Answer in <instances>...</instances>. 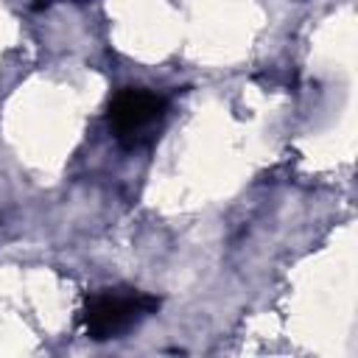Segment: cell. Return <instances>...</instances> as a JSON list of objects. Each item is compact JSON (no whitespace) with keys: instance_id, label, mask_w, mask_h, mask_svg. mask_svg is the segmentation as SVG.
Returning <instances> with one entry per match:
<instances>
[{"instance_id":"3","label":"cell","mask_w":358,"mask_h":358,"mask_svg":"<svg viewBox=\"0 0 358 358\" xmlns=\"http://www.w3.org/2000/svg\"><path fill=\"white\" fill-rule=\"evenodd\" d=\"M50 3H56V0H36V8H42V6H50Z\"/></svg>"},{"instance_id":"1","label":"cell","mask_w":358,"mask_h":358,"mask_svg":"<svg viewBox=\"0 0 358 358\" xmlns=\"http://www.w3.org/2000/svg\"><path fill=\"white\" fill-rule=\"evenodd\" d=\"M159 296L137 288H103L92 294L81 310L84 333L92 341H106L129 333L145 316L157 313Z\"/></svg>"},{"instance_id":"2","label":"cell","mask_w":358,"mask_h":358,"mask_svg":"<svg viewBox=\"0 0 358 358\" xmlns=\"http://www.w3.org/2000/svg\"><path fill=\"white\" fill-rule=\"evenodd\" d=\"M165 109L168 101L159 92L126 87L109 101V129L120 145L137 148L154 137L159 120L165 117Z\"/></svg>"}]
</instances>
